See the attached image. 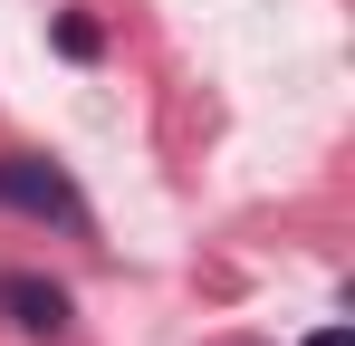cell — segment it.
<instances>
[{
  "label": "cell",
  "instance_id": "1",
  "mask_svg": "<svg viewBox=\"0 0 355 346\" xmlns=\"http://www.w3.org/2000/svg\"><path fill=\"white\" fill-rule=\"evenodd\" d=\"M0 212H29V222H58V231H87V202L49 154H0Z\"/></svg>",
  "mask_w": 355,
  "mask_h": 346
},
{
  "label": "cell",
  "instance_id": "4",
  "mask_svg": "<svg viewBox=\"0 0 355 346\" xmlns=\"http://www.w3.org/2000/svg\"><path fill=\"white\" fill-rule=\"evenodd\" d=\"M307 346H346V327H317V337H307Z\"/></svg>",
  "mask_w": 355,
  "mask_h": 346
},
{
  "label": "cell",
  "instance_id": "2",
  "mask_svg": "<svg viewBox=\"0 0 355 346\" xmlns=\"http://www.w3.org/2000/svg\"><path fill=\"white\" fill-rule=\"evenodd\" d=\"M67 318H77V298H67L49 270H0V327H19V337H67Z\"/></svg>",
  "mask_w": 355,
  "mask_h": 346
},
{
  "label": "cell",
  "instance_id": "3",
  "mask_svg": "<svg viewBox=\"0 0 355 346\" xmlns=\"http://www.w3.org/2000/svg\"><path fill=\"white\" fill-rule=\"evenodd\" d=\"M58 58H77V67H96V58H106V29H96L87 10H58Z\"/></svg>",
  "mask_w": 355,
  "mask_h": 346
}]
</instances>
